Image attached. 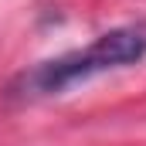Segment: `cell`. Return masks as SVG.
Segmentation results:
<instances>
[{
  "label": "cell",
  "mask_w": 146,
  "mask_h": 146,
  "mask_svg": "<svg viewBox=\"0 0 146 146\" xmlns=\"http://www.w3.org/2000/svg\"><path fill=\"white\" fill-rule=\"evenodd\" d=\"M146 58V31L143 27H112L99 34L92 44L65 51L51 61H41L31 72L17 78L14 92L24 99H41V95H58L78 82H88L102 72H115L126 65H136Z\"/></svg>",
  "instance_id": "cell-1"
}]
</instances>
